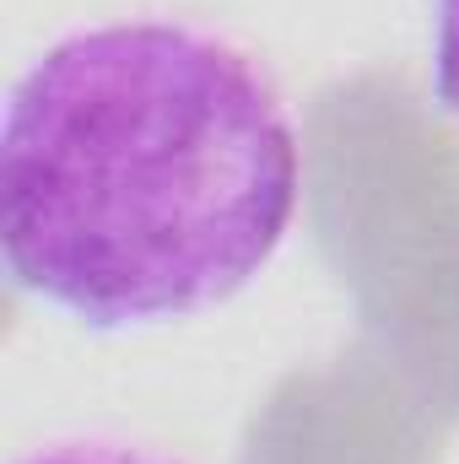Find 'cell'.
<instances>
[{
    "instance_id": "7a4b0ae2",
    "label": "cell",
    "mask_w": 459,
    "mask_h": 464,
    "mask_svg": "<svg viewBox=\"0 0 459 464\" xmlns=\"http://www.w3.org/2000/svg\"><path fill=\"white\" fill-rule=\"evenodd\" d=\"M11 464H184L162 449H146V443H124V438H65V443H44L33 454Z\"/></svg>"
},
{
    "instance_id": "3957f363",
    "label": "cell",
    "mask_w": 459,
    "mask_h": 464,
    "mask_svg": "<svg viewBox=\"0 0 459 464\" xmlns=\"http://www.w3.org/2000/svg\"><path fill=\"white\" fill-rule=\"evenodd\" d=\"M433 98L459 119V0H433Z\"/></svg>"
},
{
    "instance_id": "6da1fadb",
    "label": "cell",
    "mask_w": 459,
    "mask_h": 464,
    "mask_svg": "<svg viewBox=\"0 0 459 464\" xmlns=\"http://www.w3.org/2000/svg\"><path fill=\"white\" fill-rule=\"evenodd\" d=\"M298 200L303 146L287 98L211 27H76L5 98V270L87 330L222 308L276 259Z\"/></svg>"
}]
</instances>
